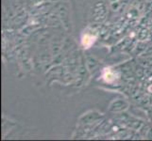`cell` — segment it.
<instances>
[{"mask_svg":"<svg viewBox=\"0 0 152 141\" xmlns=\"http://www.w3.org/2000/svg\"><path fill=\"white\" fill-rule=\"evenodd\" d=\"M95 37H93L91 35H85L82 38V44L86 46V48H88L89 46H91L94 43H95Z\"/></svg>","mask_w":152,"mask_h":141,"instance_id":"obj_1","label":"cell"}]
</instances>
